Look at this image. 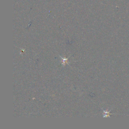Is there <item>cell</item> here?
Wrapping results in <instances>:
<instances>
[{
  "label": "cell",
  "instance_id": "cell-1",
  "mask_svg": "<svg viewBox=\"0 0 129 129\" xmlns=\"http://www.w3.org/2000/svg\"><path fill=\"white\" fill-rule=\"evenodd\" d=\"M60 58L62 59V65H65V64L66 63H68V58H62L61 57H60Z\"/></svg>",
  "mask_w": 129,
  "mask_h": 129
}]
</instances>
